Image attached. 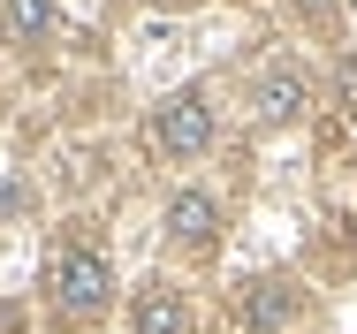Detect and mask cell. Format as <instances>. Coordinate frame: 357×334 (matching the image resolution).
<instances>
[{
    "label": "cell",
    "instance_id": "cell-6",
    "mask_svg": "<svg viewBox=\"0 0 357 334\" xmlns=\"http://www.w3.org/2000/svg\"><path fill=\"white\" fill-rule=\"evenodd\" d=\"M0 23H8L15 46H38L54 31V0H0Z\"/></svg>",
    "mask_w": 357,
    "mask_h": 334
},
{
    "label": "cell",
    "instance_id": "cell-7",
    "mask_svg": "<svg viewBox=\"0 0 357 334\" xmlns=\"http://www.w3.org/2000/svg\"><path fill=\"white\" fill-rule=\"evenodd\" d=\"M137 334H183V296L175 289H144L137 296Z\"/></svg>",
    "mask_w": 357,
    "mask_h": 334
},
{
    "label": "cell",
    "instance_id": "cell-2",
    "mask_svg": "<svg viewBox=\"0 0 357 334\" xmlns=\"http://www.w3.org/2000/svg\"><path fill=\"white\" fill-rule=\"evenodd\" d=\"M206 144H213V107H206V91L160 99V114H152V152L190 160V152H206Z\"/></svg>",
    "mask_w": 357,
    "mask_h": 334
},
{
    "label": "cell",
    "instance_id": "cell-5",
    "mask_svg": "<svg viewBox=\"0 0 357 334\" xmlns=\"http://www.w3.org/2000/svg\"><path fill=\"white\" fill-rule=\"evenodd\" d=\"M167 228L190 243V251H213V228H220V205L206 198V190H183V198L167 205Z\"/></svg>",
    "mask_w": 357,
    "mask_h": 334
},
{
    "label": "cell",
    "instance_id": "cell-1",
    "mask_svg": "<svg viewBox=\"0 0 357 334\" xmlns=\"http://www.w3.org/2000/svg\"><path fill=\"white\" fill-rule=\"evenodd\" d=\"M46 296H54V312H61V319H91V312L114 296V273H107L99 251L61 243V251L46 259Z\"/></svg>",
    "mask_w": 357,
    "mask_h": 334
},
{
    "label": "cell",
    "instance_id": "cell-4",
    "mask_svg": "<svg viewBox=\"0 0 357 334\" xmlns=\"http://www.w3.org/2000/svg\"><path fill=\"white\" fill-rule=\"evenodd\" d=\"M259 107H266V122L304 114V107H312V76H304L296 61H274V68H266V84H259Z\"/></svg>",
    "mask_w": 357,
    "mask_h": 334
},
{
    "label": "cell",
    "instance_id": "cell-3",
    "mask_svg": "<svg viewBox=\"0 0 357 334\" xmlns=\"http://www.w3.org/2000/svg\"><path fill=\"white\" fill-rule=\"evenodd\" d=\"M296 281H251L243 296H236V327H282V319H296Z\"/></svg>",
    "mask_w": 357,
    "mask_h": 334
}]
</instances>
